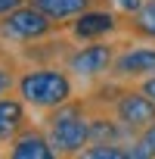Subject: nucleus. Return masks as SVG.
<instances>
[{
    "mask_svg": "<svg viewBox=\"0 0 155 159\" xmlns=\"http://www.w3.org/2000/svg\"><path fill=\"white\" fill-rule=\"evenodd\" d=\"M74 81L78 78L65 66H22L16 94L37 112L56 109L74 97Z\"/></svg>",
    "mask_w": 155,
    "mask_h": 159,
    "instance_id": "1",
    "label": "nucleus"
},
{
    "mask_svg": "<svg viewBox=\"0 0 155 159\" xmlns=\"http://www.w3.org/2000/svg\"><path fill=\"white\" fill-rule=\"evenodd\" d=\"M44 131L56 156H81L90 143V106L87 100L71 97L68 103L44 112Z\"/></svg>",
    "mask_w": 155,
    "mask_h": 159,
    "instance_id": "2",
    "label": "nucleus"
},
{
    "mask_svg": "<svg viewBox=\"0 0 155 159\" xmlns=\"http://www.w3.org/2000/svg\"><path fill=\"white\" fill-rule=\"evenodd\" d=\"M118 50L121 44L106 38V41H84V44H74L65 56V69L84 84H96L103 78L112 75V66L118 59Z\"/></svg>",
    "mask_w": 155,
    "mask_h": 159,
    "instance_id": "3",
    "label": "nucleus"
},
{
    "mask_svg": "<svg viewBox=\"0 0 155 159\" xmlns=\"http://www.w3.org/2000/svg\"><path fill=\"white\" fill-rule=\"evenodd\" d=\"M65 25L50 19L44 10H37L34 3H22L16 7L13 13L0 16V41L6 47H22V44H31V41H40V38H50L56 31H62Z\"/></svg>",
    "mask_w": 155,
    "mask_h": 159,
    "instance_id": "4",
    "label": "nucleus"
},
{
    "mask_svg": "<svg viewBox=\"0 0 155 159\" xmlns=\"http://www.w3.org/2000/svg\"><path fill=\"white\" fill-rule=\"evenodd\" d=\"M68 34L84 44V41H106V38H118V34H127V19L115 10V7H93L81 16H74L68 25Z\"/></svg>",
    "mask_w": 155,
    "mask_h": 159,
    "instance_id": "5",
    "label": "nucleus"
},
{
    "mask_svg": "<svg viewBox=\"0 0 155 159\" xmlns=\"http://www.w3.org/2000/svg\"><path fill=\"white\" fill-rule=\"evenodd\" d=\"M149 75H155V44L152 41L121 47L109 78L124 81V84H136L140 78H149Z\"/></svg>",
    "mask_w": 155,
    "mask_h": 159,
    "instance_id": "6",
    "label": "nucleus"
},
{
    "mask_svg": "<svg viewBox=\"0 0 155 159\" xmlns=\"http://www.w3.org/2000/svg\"><path fill=\"white\" fill-rule=\"evenodd\" d=\"M6 156H13V159H53L56 150H53V143H50L44 125H40V128L28 125V128H22V131L13 137Z\"/></svg>",
    "mask_w": 155,
    "mask_h": 159,
    "instance_id": "7",
    "label": "nucleus"
},
{
    "mask_svg": "<svg viewBox=\"0 0 155 159\" xmlns=\"http://www.w3.org/2000/svg\"><path fill=\"white\" fill-rule=\"evenodd\" d=\"M28 109H31V106H28L16 91L6 94V97H0V147H10L13 137H16L22 128L31 125Z\"/></svg>",
    "mask_w": 155,
    "mask_h": 159,
    "instance_id": "8",
    "label": "nucleus"
},
{
    "mask_svg": "<svg viewBox=\"0 0 155 159\" xmlns=\"http://www.w3.org/2000/svg\"><path fill=\"white\" fill-rule=\"evenodd\" d=\"M28 3H34L37 10H44L50 19L68 25L74 16H81V13H87L93 7H103V3H109V0H28Z\"/></svg>",
    "mask_w": 155,
    "mask_h": 159,
    "instance_id": "9",
    "label": "nucleus"
},
{
    "mask_svg": "<svg viewBox=\"0 0 155 159\" xmlns=\"http://www.w3.org/2000/svg\"><path fill=\"white\" fill-rule=\"evenodd\" d=\"M127 34L155 44V0H146L133 16H127Z\"/></svg>",
    "mask_w": 155,
    "mask_h": 159,
    "instance_id": "10",
    "label": "nucleus"
},
{
    "mask_svg": "<svg viewBox=\"0 0 155 159\" xmlns=\"http://www.w3.org/2000/svg\"><path fill=\"white\" fill-rule=\"evenodd\" d=\"M19 69H22V62H19L16 50L10 53V47H6L3 53H0V97H6V94H13V91H16Z\"/></svg>",
    "mask_w": 155,
    "mask_h": 159,
    "instance_id": "11",
    "label": "nucleus"
},
{
    "mask_svg": "<svg viewBox=\"0 0 155 159\" xmlns=\"http://www.w3.org/2000/svg\"><path fill=\"white\" fill-rule=\"evenodd\" d=\"M81 156H87V159H130V150L124 143H87Z\"/></svg>",
    "mask_w": 155,
    "mask_h": 159,
    "instance_id": "12",
    "label": "nucleus"
},
{
    "mask_svg": "<svg viewBox=\"0 0 155 159\" xmlns=\"http://www.w3.org/2000/svg\"><path fill=\"white\" fill-rule=\"evenodd\" d=\"M143 3H146V0H112V7H115V10H118L124 19H127V16H133V13H136Z\"/></svg>",
    "mask_w": 155,
    "mask_h": 159,
    "instance_id": "13",
    "label": "nucleus"
},
{
    "mask_svg": "<svg viewBox=\"0 0 155 159\" xmlns=\"http://www.w3.org/2000/svg\"><path fill=\"white\" fill-rule=\"evenodd\" d=\"M140 140H143V143H146V147L155 153V122H152L149 128H143V131H140Z\"/></svg>",
    "mask_w": 155,
    "mask_h": 159,
    "instance_id": "14",
    "label": "nucleus"
},
{
    "mask_svg": "<svg viewBox=\"0 0 155 159\" xmlns=\"http://www.w3.org/2000/svg\"><path fill=\"white\" fill-rule=\"evenodd\" d=\"M136 88H140L143 94H149V97L155 100V75H149V78H140V81H136Z\"/></svg>",
    "mask_w": 155,
    "mask_h": 159,
    "instance_id": "15",
    "label": "nucleus"
},
{
    "mask_svg": "<svg viewBox=\"0 0 155 159\" xmlns=\"http://www.w3.org/2000/svg\"><path fill=\"white\" fill-rule=\"evenodd\" d=\"M22 3H28V0H0V16L13 13V10H16V7H22Z\"/></svg>",
    "mask_w": 155,
    "mask_h": 159,
    "instance_id": "16",
    "label": "nucleus"
},
{
    "mask_svg": "<svg viewBox=\"0 0 155 159\" xmlns=\"http://www.w3.org/2000/svg\"><path fill=\"white\" fill-rule=\"evenodd\" d=\"M3 50H6V44H3V41H0V53H3Z\"/></svg>",
    "mask_w": 155,
    "mask_h": 159,
    "instance_id": "17",
    "label": "nucleus"
},
{
    "mask_svg": "<svg viewBox=\"0 0 155 159\" xmlns=\"http://www.w3.org/2000/svg\"><path fill=\"white\" fill-rule=\"evenodd\" d=\"M109 3H112V0H109Z\"/></svg>",
    "mask_w": 155,
    "mask_h": 159,
    "instance_id": "18",
    "label": "nucleus"
}]
</instances>
